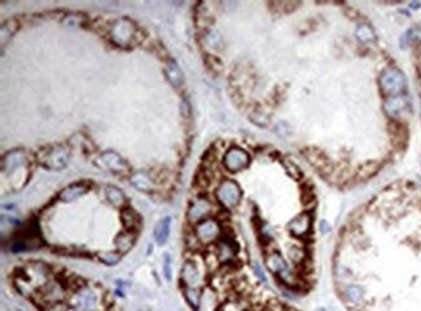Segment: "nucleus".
<instances>
[{
	"label": "nucleus",
	"mask_w": 421,
	"mask_h": 311,
	"mask_svg": "<svg viewBox=\"0 0 421 311\" xmlns=\"http://www.w3.org/2000/svg\"><path fill=\"white\" fill-rule=\"evenodd\" d=\"M69 303L79 311H102V299L95 288L80 285L69 296Z\"/></svg>",
	"instance_id": "nucleus-1"
},
{
	"label": "nucleus",
	"mask_w": 421,
	"mask_h": 311,
	"mask_svg": "<svg viewBox=\"0 0 421 311\" xmlns=\"http://www.w3.org/2000/svg\"><path fill=\"white\" fill-rule=\"evenodd\" d=\"M39 163L48 170H61L69 162V151L62 145L44 148L39 153Z\"/></svg>",
	"instance_id": "nucleus-2"
},
{
	"label": "nucleus",
	"mask_w": 421,
	"mask_h": 311,
	"mask_svg": "<svg viewBox=\"0 0 421 311\" xmlns=\"http://www.w3.org/2000/svg\"><path fill=\"white\" fill-rule=\"evenodd\" d=\"M37 294L38 302L49 306V308L62 303L68 297V292L65 289V286L60 281L56 280H49L43 288L38 290Z\"/></svg>",
	"instance_id": "nucleus-3"
},
{
	"label": "nucleus",
	"mask_w": 421,
	"mask_h": 311,
	"mask_svg": "<svg viewBox=\"0 0 421 311\" xmlns=\"http://www.w3.org/2000/svg\"><path fill=\"white\" fill-rule=\"evenodd\" d=\"M217 201L226 209H234L241 200V189L236 182L225 179L216 191Z\"/></svg>",
	"instance_id": "nucleus-4"
},
{
	"label": "nucleus",
	"mask_w": 421,
	"mask_h": 311,
	"mask_svg": "<svg viewBox=\"0 0 421 311\" xmlns=\"http://www.w3.org/2000/svg\"><path fill=\"white\" fill-rule=\"evenodd\" d=\"M111 39L114 44L120 47L129 46L136 34V28L133 21L122 19L116 21L111 28Z\"/></svg>",
	"instance_id": "nucleus-5"
},
{
	"label": "nucleus",
	"mask_w": 421,
	"mask_h": 311,
	"mask_svg": "<svg viewBox=\"0 0 421 311\" xmlns=\"http://www.w3.org/2000/svg\"><path fill=\"white\" fill-rule=\"evenodd\" d=\"M222 235V227L219 225L218 221L216 219L209 218L205 219L202 222L197 223L194 227V236L197 237V240L200 241L203 245L207 244L217 243L221 239Z\"/></svg>",
	"instance_id": "nucleus-6"
},
{
	"label": "nucleus",
	"mask_w": 421,
	"mask_h": 311,
	"mask_svg": "<svg viewBox=\"0 0 421 311\" xmlns=\"http://www.w3.org/2000/svg\"><path fill=\"white\" fill-rule=\"evenodd\" d=\"M250 163V156L246 151L240 147H231L225 153L223 157V165L231 173L241 171Z\"/></svg>",
	"instance_id": "nucleus-7"
},
{
	"label": "nucleus",
	"mask_w": 421,
	"mask_h": 311,
	"mask_svg": "<svg viewBox=\"0 0 421 311\" xmlns=\"http://www.w3.org/2000/svg\"><path fill=\"white\" fill-rule=\"evenodd\" d=\"M266 265H267V268L270 270L272 274L276 275L280 280L284 281L285 284H289L292 285L294 283V279H293V274L290 272L288 267V263L285 262V259L283 258V256L277 252L270 253L266 258Z\"/></svg>",
	"instance_id": "nucleus-8"
},
{
	"label": "nucleus",
	"mask_w": 421,
	"mask_h": 311,
	"mask_svg": "<svg viewBox=\"0 0 421 311\" xmlns=\"http://www.w3.org/2000/svg\"><path fill=\"white\" fill-rule=\"evenodd\" d=\"M213 209H214L213 203L206 197L194 198V200H192L189 208H188V221H189V223L196 226L197 223L202 222L205 219H209L210 216H212Z\"/></svg>",
	"instance_id": "nucleus-9"
},
{
	"label": "nucleus",
	"mask_w": 421,
	"mask_h": 311,
	"mask_svg": "<svg viewBox=\"0 0 421 311\" xmlns=\"http://www.w3.org/2000/svg\"><path fill=\"white\" fill-rule=\"evenodd\" d=\"M28 166V157L22 151H12L7 153L2 160L3 175H12L17 170Z\"/></svg>",
	"instance_id": "nucleus-10"
},
{
	"label": "nucleus",
	"mask_w": 421,
	"mask_h": 311,
	"mask_svg": "<svg viewBox=\"0 0 421 311\" xmlns=\"http://www.w3.org/2000/svg\"><path fill=\"white\" fill-rule=\"evenodd\" d=\"M101 161L111 170L112 173L118 175H127L130 171L129 163L121 157L120 154L113 151H107L101 154Z\"/></svg>",
	"instance_id": "nucleus-11"
},
{
	"label": "nucleus",
	"mask_w": 421,
	"mask_h": 311,
	"mask_svg": "<svg viewBox=\"0 0 421 311\" xmlns=\"http://www.w3.org/2000/svg\"><path fill=\"white\" fill-rule=\"evenodd\" d=\"M181 283L188 288H198L200 286L201 274L194 262H184V265L181 267Z\"/></svg>",
	"instance_id": "nucleus-12"
},
{
	"label": "nucleus",
	"mask_w": 421,
	"mask_h": 311,
	"mask_svg": "<svg viewBox=\"0 0 421 311\" xmlns=\"http://www.w3.org/2000/svg\"><path fill=\"white\" fill-rule=\"evenodd\" d=\"M289 232L295 237H304L311 230V217L307 213H302L292 219L288 225Z\"/></svg>",
	"instance_id": "nucleus-13"
},
{
	"label": "nucleus",
	"mask_w": 421,
	"mask_h": 311,
	"mask_svg": "<svg viewBox=\"0 0 421 311\" xmlns=\"http://www.w3.org/2000/svg\"><path fill=\"white\" fill-rule=\"evenodd\" d=\"M237 253V247L234 240L231 239H219L217 241V257L221 262L227 263V262L234 261L235 256Z\"/></svg>",
	"instance_id": "nucleus-14"
},
{
	"label": "nucleus",
	"mask_w": 421,
	"mask_h": 311,
	"mask_svg": "<svg viewBox=\"0 0 421 311\" xmlns=\"http://www.w3.org/2000/svg\"><path fill=\"white\" fill-rule=\"evenodd\" d=\"M89 191V187L84 183H74V184L68 185L66 188H64L59 194L60 201L62 202H73V201L78 200L82 196L87 193Z\"/></svg>",
	"instance_id": "nucleus-15"
},
{
	"label": "nucleus",
	"mask_w": 421,
	"mask_h": 311,
	"mask_svg": "<svg viewBox=\"0 0 421 311\" xmlns=\"http://www.w3.org/2000/svg\"><path fill=\"white\" fill-rule=\"evenodd\" d=\"M121 221H122V225L126 231L135 232V234L139 231L140 226H142L140 216L135 210L130 209V208H125V209L121 210Z\"/></svg>",
	"instance_id": "nucleus-16"
},
{
	"label": "nucleus",
	"mask_w": 421,
	"mask_h": 311,
	"mask_svg": "<svg viewBox=\"0 0 421 311\" xmlns=\"http://www.w3.org/2000/svg\"><path fill=\"white\" fill-rule=\"evenodd\" d=\"M105 198L108 200V202L111 203L112 206L117 208V209L122 210L126 208V196L116 185H108V187L105 188Z\"/></svg>",
	"instance_id": "nucleus-17"
},
{
	"label": "nucleus",
	"mask_w": 421,
	"mask_h": 311,
	"mask_svg": "<svg viewBox=\"0 0 421 311\" xmlns=\"http://www.w3.org/2000/svg\"><path fill=\"white\" fill-rule=\"evenodd\" d=\"M170 231H171V218L170 217L161 219L160 222L157 223L156 228H154V239L158 245L166 244L170 236Z\"/></svg>",
	"instance_id": "nucleus-18"
},
{
	"label": "nucleus",
	"mask_w": 421,
	"mask_h": 311,
	"mask_svg": "<svg viewBox=\"0 0 421 311\" xmlns=\"http://www.w3.org/2000/svg\"><path fill=\"white\" fill-rule=\"evenodd\" d=\"M136 240V234L131 231H125L121 232L117 237H116V247H117V250L123 254V253H127L129 250H131V248L134 247Z\"/></svg>",
	"instance_id": "nucleus-19"
},
{
	"label": "nucleus",
	"mask_w": 421,
	"mask_h": 311,
	"mask_svg": "<svg viewBox=\"0 0 421 311\" xmlns=\"http://www.w3.org/2000/svg\"><path fill=\"white\" fill-rule=\"evenodd\" d=\"M130 183L142 192H152L153 191V182L152 179L145 173H135L130 178Z\"/></svg>",
	"instance_id": "nucleus-20"
},
{
	"label": "nucleus",
	"mask_w": 421,
	"mask_h": 311,
	"mask_svg": "<svg viewBox=\"0 0 421 311\" xmlns=\"http://www.w3.org/2000/svg\"><path fill=\"white\" fill-rule=\"evenodd\" d=\"M166 75L167 79L170 80V83L174 87H180L184 82V77H183V71L180 70L179 65L175 61H170L166 65Z\"/></svg>",
	"instance_id": "nucleus-21"
},
{
	"label": "nucleus",
	"mask_w": 421,
	"mask_h": 311,
	"mask_svg": "<svg viewBox=\"0 0 421 311\" xmlns=\"http://www.w3.org/2000/svg\"><path fill=\"white\" fill-rule=\"evenodd\" d=\"M183 294L187 301V303L191 306L193 310H198L201 306V290L198 288H188L184 286Z\"/></svg>",
	"instance_id": "nucleus-22"
},
{
	"label": "nucleus",
	"mask_w": 421,
	"mask_h": 311,
	"mask_svg": "<svg viewBox=\"0 0 421 311\" xmlns=\"http://www.w3.org/2000/svg\"><path fill=\"white\" fill-rule=\"evenodd\" d=\"M345 296H346V299H348L349 302H353V303L357 305V303L362 302L364 293H363V289L359 285L353 284V285H349L348 288L345 289Z\"/></svg>",
	"instance_id": "nucleus-23"
},
{
	"label": "nucleus",
	"mask_w": 421,
	"mask_h": 311,
	"mask_svg": "<svg viewBox=\"0 0 421 311\" xmlns=\"http://www.w3.org/2000/svg\"><path fill=\"white\" fill-rule=\"evenodd\" d=\"M121 254L120 252H104V253H98V259L108 266H114L117 265L118 262L121 261Z\"/></svg>",
	"instance_id": "nucleus-24"
},
{
	"label": "nucleus",
	"mask_w": 421,
	"mask_h": 311,
	"mask_svg": "<svg viewBox=\"0 0 421 311\" xmlns=\"http://www.w3.org/2000/svg\"><path fill=\"white\" fill-rule=\"evenodd\" d=\"M163 276L166 277L167 281L172 280V263H171V257L169 254H165L163 256Z\"/></svg>",
	"instance_id": "nucleus-25"
},
{
	"label": "nucleus",
	"mask_w": 421,
	"mask_h": 311,
	"mask_svg": "<svg viewBox=\"0 0 421 311\" xmlns=\"http://www.w3.org/2000/svg\"><path fill=\"white\" fill-rule=\"evenodd\" d=\"M221 311H245V307L239 301H228L222 305Z\"/></svg>",
	"instance_id": "nucleus-26"
},
{
	"label": "nucleus",
	"mask_w": 421,
	"mask_h": 311,
	"mask_svg": "<svg viewBox=\"0 0 421 311\" xmlns=\"http://www.w3.org/2000/svg\"><path fill=\"white\" fill-rule=\"evenodd\" d=\"M289 257H290V259H292L293 262H297V263H298V262L303 261L304 253L301 248L293 247L292 249H290V252H289Z\"/></svg>",
	"instance_id": "nucleus-27"
},
{
	"label": "nucleus",
	"mask_w": 421,
	"mask_h": 311,
	"mask_svg": "<svg viewBox=\"0 0 421 311\" xmlns=\"http://www.w3.org/2000/svg\"><path fill=\"white\" fill-rule=\"evenodd\" d=\"M51 311H79L77 307H74V306H71L70 303L69 305H65L64 302L62 303H60V305H56L53 306V307H51Z\"/></svg>",
	"instance_id": "nucleus-28"
},
{
	"label": "nucleus",
	"mask_w": 421,
	"mask_h": 311,
	"mask_svg": "<svg viewBox=\"0 0 421 311\" xmlns=\"http://www.w3.org/2000/svg\"><path fill=\"white\" fill-rule=\"evenodd\" d=\"M254 272H255V275H257V276H258L262 281H263V283H266V281H267L265 272H263V270H262V267L258 265V263H254Z\"/></svg>",
	"instance_id": "nucleus-29"
},
{
	"label": "nucleus",
	"mask_w": 421,
	"mask_h": 311,
	"mask_svg": "<svg viewBox=\"0 0 421 311\" xmlns=\"http://www.w3.org/2000/svg\"><path fill=\"white\" fill-rule=\"evenodd\" d=\"M268 311H286V310L284 308V306L281 305V303H279V302H274V303H271V305L268 306Z\"/></svg>",
	"instance_id": "nucleus-30"
},
{
	"label": "nucleus",
	"mask_w": 421,
	"mask_h": 311,
	"mask_svg": "<svg viewBox=\"0 0 421 311\" xmlns=\"http://www.w3.org/2000/svg\"><path fill=\"white\" fill-rule=\"evenodd\" d=\"M17 311H24V310H22V308H17Z\"/></svg>",
	"instance_id": "nucleus-31"
},
{
	"label": "nucleus",
	"mask_w": 421,
	"mask_h": 311,
	"mask_svg": "<svg viewBox=\"0 0 421 311\" xmlns=\"http://www.w3.org/2000/svg\"><path fill=\"white\" fill-rule=\"evenodd\" d=\"M319 311H324V310H323V308H322V310H319Z\"/></svg>",
	"instance_id": "nucleus-32"
}]
</instances>
